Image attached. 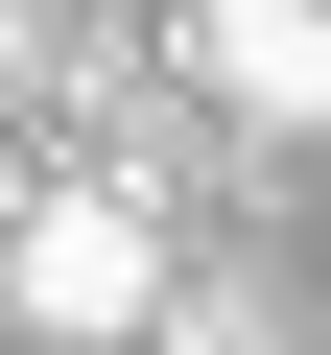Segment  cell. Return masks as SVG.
Listing matches in <instances>:
<instances>
[{
	"mask_svg": "<svg viewBox=\"0 0 331 355\" xmlns=\"http://www.w3.org/2000/svg\"><path fill=\"white\" fill-rule=\"evenodd\" d=\"M0 308H24V331H142V308H166V237H142V190H48L24 237H0Z\"/></svg>",
	"mask_w": 331,
	"mask_h": 355,
	"instance_id": "obj_1",
	"label": "cell"
},
{
	"mask_svg": "<svg viewBox=\"0 0 331 355\" xmlns=\"http://www.w3.org/2000/svg\"><path fill=\"white\" fill-rule=\"evenodd\" d=\"M0 71H24V0H0Z\"/></svg>",
	"mask_w": 331,
	"mask_h": 355,
	"instance_id": "obj_3",
	"label": "cell"
},
{
	"mask_svg": "<svg viewBox=\"0 0 331 355\" xmlns=\"http://www.w3.org/2000/svg\"><path fill=\"white\" fill-rule=\"evenodd\" d=\"M0 331H24V308H0Z\"/></svg>",
	"mask_w": 331,
	"mask_h": 355,
	"instance_id": "obj_5",
	"label": "cell"
},
{
	"mask_svg": "<svg viewBox=\"0 0 331 355\" xmlns=\"http://www.w3.org/2000/svg\"><path fill=\"white\" fill-rule=\"evenodd\" d=\"M48 355H118V331H48Z\"/></svg>",
	"mask_w": 331,
	"mask_h": 355,
	"instance_id": "obj_4",
	"label": "cell"
},
{
	"mask_svg": "<svg viewBox=\"0 0 331 355\" xmlns=\"http://www.w3.org/2000/svg\"><path fill=\"white\" fill-rule=\"evenodd\" d=\"M190 71L284 142H331V0H190Z\"/></svg>",
	"mask_w": 331,
	"mask_h": 355,
	"instance_id": "obj_2",
	"label": "cell"
}]
</instances>
